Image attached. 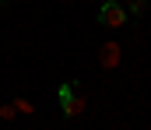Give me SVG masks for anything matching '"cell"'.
Returning a JSON list of instances; mask_svg holds the SVG:
<instances>
[{
  "label": "cell",
  "instance_id": "1",
  "mask_svg": "<svg viewBox=\"0 0 151 130\" xmlns=\"http://www.w3.org/2000/svg\"><path fill=\"white\" fill-rule=\"evenodd\" d=\"M81 81H67V85H60V113L67 116V120H74L84 113V91H81Z\"/></svg>",
  "mask_w": 151,
  "mask_h": 130
},
{
  "label": "cell",
  "instance_id": "2",
  "mask_svg": "<svg viewBox=\"0 0 151 130\" xmlns=\"http://www.w3.org/2000/svg\"><path fill=\"white\" fill-rule=\"evenodd\" d=\"M99 25H106V28H119V25H127V7L116 4V0H106V4L99 7Z\"/></svg>",
  "mask_w": 151,
  "mask_h": 130
},
{
  "label": "cell",
  "instance_id": "3",
  "mask_svg": "<svg viewBox=\"0 0 151 130\" xmlns=\"http://www.w3.org/2000/svg\"><path fill=\"white\" fill-rule=\"evenodd\" d=\"M99 63H102L106 70H113L116 63H119V46H116V42H106L102 49H99Z\"/></svg>",
  "mask_w": 151,
  "mask_h": 130
},
{
  "label": "cell",
  "instance_id": "4",
  "mask_svg": "<svg viewBox=\"0 0 151 130\" xmlns=\"http://www.w3.org/2000/svg\"><path fill=\"white\" fill-rule=\"evenodd\" d=\"M144 11H148V0H130V11H127V14H137V18H141Z\"/></svg>",
  "mask_w": 151,
  "mask_h": 130
},
{
  "label": "cell",
  "instance_id": "5",
  "mask_svg": "<svg viewBox=\"0 0 151 130\" xmlns=\"http://www.w3.org/2000/svg\"><path fill=\"white\" fill-rule=\"evenodd\" d=\"M14 109H18V113H35V106H32L28 98H18V102H14Z\"/></svg>",
  "mask_w": 151,
  "mask_h": 130
},
{
  "label": "cell",
  "instance_id": "6",
  "mask_svg": "<svg viewBox=\"0 0 151 130\" xmlns=\"http://www.w3.org/2000/svg\"><path fill=\"white\" fill-rule=\"evenodd\" d=\"M14 116H18L14 106H0V120H14Z\"/></svg>",
  "mask_w": 151,
  "mask_h": 130
}]
</instances>
